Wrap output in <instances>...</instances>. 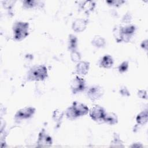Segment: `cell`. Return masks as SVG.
Returning a JSON list of instances; mask_svg holds the SVG:
<instances>
[{
    "mask_svg": "<svg viewBox=\"0 0 148 148\" xmlns=\"http://www.w3.org/2000/svg\"><path fill=\"white\" fill-rule=\"evenodd\" d=\"M89 68V62L86 61H80L77 63L76 66V72L80 76H84L88 73Z\"/></svg>",
    "mask_w": 148,
    "mask_h": 148,
    "instance_id": "10",
    "label": "cell"
},
{
    "mask_svg": "<svg viewBox=\"0 0 148 148\" xmlns=\"http://www.w3.org/2000/svg\"><path fill=\"white\" fill-rule=\"evenodd\" d=\"M119 92H120V94L124 97H129L130 95V93L128 89L125 86L121 87L120 89Z\"/></svg>",
    "mask_w": 148,
    "mask_h": 148,
    "instance_id": "25",
    "label": "cell"
},
{
    "mask_svg": "<svg viewBox=\"0 0 148 148\" xmlns=\"http://www.w3.org/2000/svg\"><path fill=\"white\" fill-rule=\"evenodd\" d=\"M48 76L47 69L43 65H35L28 71L27 78L29 81H43Z\"/></svg>",
    "mask_w": 148,
    "mask_h": 148,
    "instance_id": "2",
    "label": "cell"
},
{
    "mask_svg": "<svg viewBox=\"0 0 148 148\" xmlns=\"http://www.w3.org/2000/svg\"><path fill=\"white\" fill-rule=\"evenodd\" d=\"M29 23L24 21H16L14 23L12 29L13 37L16 40L21 41L29 34Z\"/></svg>",
    "mask_w": 148,
    "mask_h": 148,
    "instance_id": "3",
    "label": "cell"
},
{
    "mask_svg": "<svg viewBox=\"0 0 148 148\" xmlns=\"http://www.w3.org/2000/svg\"><path fill=\"white\" fill-rule=\"evenodd\" d=\"M88 108L84 104L75 101L72 105L67 108L65 112L66 117L69 120H74L79 117L83 116L88 114Z\"/></svg>",
    "mask_w": 148,
    "mask_h": 148,
    "instance_id": "1",
    "label": "cell"
},
{
    "mask_svg": "<svg viewBox=\"0 0 148 148\" xmlns=\"http://www.w3.org/2000/svg\"><path fill=\"white\" fill-rule=\"evenodd\" d=\"M71 59L73 62H79L81 60V55L76 50L71 51Z\"/></svg>",
    "mask_w": 148,
    "mask_h": 148,
    "instance_id": "21",
    "label": "cell"
},
{
    "mask_svg": "<svg viewBox=\"0 0 148 148\" xmlns=\"http://www.w3.org/2000/svg\"><path fill=\"white\" fill-rule=\"evenodd\" d=\"M95 7V2L93 1H86L81 5L80 8L84 12L89 13L92 12Z\"/></svg>",
    "mask_w": 148,
    "mask_h": 148,
    "instance_id": "14",
    "label": "cell"
},
{
    "mask_svg": "<svg viewBox=\"0 0 148 148\" xmlns=\"http://www.w3.org/2000/svg\"><path fill=\"white\" fill-rule=\"evenodd\" d=\"M35 112V108L32 106L25 107L17 111L14 115V119L17 120L27 119L31 117Z\"/></svg>",
    "mask_w": 148,
    "mask_h": 148,
    "instance_id": "6",
    "label": "cell"
},
{
    "mask_svg": "<svg viewBox=\"0 0 148 148\" xmlns=\"http://www.w3.org/2000/svg\"><path fill=\"white\" fill-rule=\"evenodd\" d=\"M113 35L117 42H121V27L116 26L113 29Z\"/></svg>",
    "mask_w": 148,
    "mask_h": 148,
    "instance_id": "23",
    "label": "cell"
},
{
    "mask_svg": "<svg viewBox=\"0 0 148 148\" xmlns=\"http://www.w3.org/2000/svg\"><path fill=\"white\" fill-rule=\"evenodd\" d=\"M88 21L84 18H77L72 23V28L76 32H81L85 30Z\"/></svg>",
    "mask_w": 148,
    "mask_h": 148,
    "instance_id": "9",
    "label": "cell"
},
{
    "mask_svg": "<svg viewBox=\"0 0 148 148\" xmlns=\"http://www.w3.org/2000/svg\"><path fill=\"white\" fill-rule=\"evenodd\" d=\"M71 89L73 94H75L83 91L86 88L85 80L78 76H76L71 82Z\"/></svg>",
    "mask_w": 148,
    "mask_h": 148,
    "instance_id": "5",
    "label": "cell"
},
{
    "mask_svg": "<svg viewBox=\"0 0 148 148\" xmlns=\"http://www.w3.org/2000/svg\"><path fill=\"white\" fill-rule=\"evenodd\" d=\"M111 147H124L123 142L122 140L120 139V135L117 133H114L113 139L110 142Z\"/></svg>",
    "mask_w": 148,
    "mask_h": 148,
    "instance_id": "18",
    "label": "cell"
},
{
    "mask_svg": "<svg viewBox=\"0 0 148 148\" xmlns=\"http://www.w3.org/2000/svg\"><path fill=\"white\" fill-rule=\"evenodd\" d=\"M142 146H143L142 145L141 143H133V144L131 146V147H142Z\"/></svg>",
    "mask_w": 148,
    "mask_h": 148,
    "instance_id": "29",
    "label": "cell"
},
{
    "mask_svg": "<svg viewBox=\"0 0 148 148\" xmlns=\"http://www.w3.org/2000/svg\"><path fill=\"white\" fill-rule=\"evenodd\" d=\"M63 116H64V112L62 110L60 109H56L53 112L52 118L55 122L58 124L62 121Z\"/></svg>",
    "mask_w": 148,
    "mask_h": 148,
    "instance_id": "19",
    "label": "cell"
},
{
    "mask_svg": "<svg viewBox=\"0 0 148 148\" xmlns=\"http://www.w3.org/2000/svg\"><path fill=\"white\" fill-rule=\"evenodd\" d=\"M114 61L112 57L106 54L103 56L99 61V66L104 68H110L113 65Z\"/></svg>",
    "mask_w": 148,
    "mask_h": 148,
    "instance_id": "11",
    "label": "cell"
},
{
    "mask_svg": "<svg viewBox=\"0 0 148 148\" xmlns=\"http://www.w3.org/2000/svg\"><path fill=\"white\" fill-rule=\"evenodd\" d=\"M106 2L110 6L119 7L121 6L123 3H124L125 1L123 0H109L106 1Z\"/></svg>",
    "mask_w": 148,
    "mask_h": 148,
    "instance_id": "24",
    "label": "cell"
},
{
    "mask_svg": "<svg viewBox=\"0 0 148 148\" xmlns=\"http://www.w3.org/2000/svg\"><path fill=\"white\" fill-rule=\"evenodd\" d=\"M91 44L97 48H102L106 45V40L102 36L95 35L91 40Z\"/></svg>",
    "mask_w": 148,
    "mask_h": 148,
    "instance_id": "13",
    "label": "cell"
},
{
    "mask_svg": "<svg viewBox=\"0 0 148 148\" xmlns=\"http://www.w3.org/2000/svg\"><path fill=\"white\" fill-rule=\"evenodd\" d=\"M40 1H28V0H25L23 2V6L24 8L26 9H31L33 8L36 6H39L40 4Z\"/></svg>",
    "mask_w": 148,
    "mask_h": 148,
    "instance_id": "20",
    "label": "cell"
},
{
    "mask_svg": "<svg viewBox=\"0 0 148 148\" xmlns=\"http://www.w3.org/2000/svg\"><path fill=\"white\" fill-rule=\"evenodd\" d=\"M140 46L142 49H143L144 50L147 51V40L146 39V40L142 41V42L140 44Z\"/></svg>",
    "mask_w": 148,
    "mask_h": 148,
    "instance_id": "28",
    "label": "cell"
},
{
    "mask_svg": "<svg viewBox=\"0 0 148 148\" xmlns=\"http://www.w3.org/2000/svg\"><path fill=\"white\" fill-rule=\"evenodd\" d=\"M131 19H132L131 14L130 13H127L123 16V17L122 18V21L124 23H130L131 21Z\"/></svg>",
    "mask_w": 148,
    "mask_h": 148,
    "instance_id": "27",
    "label": "cell"
},
{
    "mask_svg": "<svg viewBox=\"0 0 148 148\" xmlns=\"http://www.w3.org/2000/svg\"><path fill=\"white\" fill-rule=\"evenodd\" d=\"M136 29L134 25H128L125 27H121V34L131 36L134 33Z\"/></svg>",
    "mask_w": 148,
    "mask_h": 148,
    "instance_id": "17",
    "label": "cell"
},
{
    "mask_svg": "<svg viewBox=\"0 0 148 148\" xmlns=\"http://www.w3.org/2000/svg\"><path fill=\"white\" fill-rule=\"evenodd\" d=\"M104 94L103 88L97 85H94L90 87L86 92L88 98L92 101L100 99Z\"/></svg>",
    "mask_w": 148,
    "mask_h": 148,
    "instance_id": "4",
    "label": "cell"
},
{
    "mask_svg": "<svg viewBox=\"0 0 148 148\" xmlns=\"http://www.w3.org/2000/svg\"><path fill=\"white\" fill-rule=\"evenodd\" d=\"M88 113L92 120L99 121H102L106 112L102 106L99 105H94L89 110Z\"/></svg>",
    "mask_w": 148,
    "mask_h": 148,
    "instance_id": "8",
    "label": "cell"
},
{
    "mask_svg": "<svg viewBox=\"0 0 148 148\" xmlns=\"http://www.w3.org/2000/svg\"><path fill=\"white\" fill-rule=\"evenodd\" d=\"M129 67L128 61H123L118 66V70L120 73H124L127 71Z\"/></svg>",
    "mask_w": 148,
    "mask_h": 148,
    "instance_id": "22",
    "label": "cell"
},
{
    "mask_svg": "<svg viewBox=\"0 0 148 148\" xmlns=\"http://www.w3.org/2000/svg\"><path fill=\"white\" fill-rule=\"evenodd\" d=\"M77 45V37L73 35L70 34L68 37V49L71 51L75 50Z\"/></svg>",
    "mask_w": 148,
    "mask_h": 148,
    "instance_id": "16",
    "label": "cell"
},
{
    "mask_svg": "<svg viewBox=\"0 0 148 148\" xmlns=\"http://www.w3.org/2000/svg\"><path fill=\"white\" fill-rule=\"evenodd\" d=\"M102 121L108 124L114 125L117 123L118 117L117 114L113 112H107L105 113Z\"/></svg>",
    "mask_w": 148,
    "mask_h": 148,
    "instance_id": "12",
    "label": "cell"
},
{
    "mask_svg": "<svg viewBox=\"0 0 148 148\" xmlns=\"http://www.w3.org/2000/svg\"><path fill=\"white\" fill-rule=\"evenodd\" d=\"M53 143L52 138L48 134L45 129H42L39 132L38 140L37 145L39 147H47L50 146Z\"/></svg>",
    "mask_w": 148,
    "mask_h": 148,
    "instance_id": "7",
    "label": "cell"
},
{
    "mask_svg": "<svg viewBox=\"0 0 148 148\" xmlns=\"http://www.w3.org/2000/svg\"><path fill=\"white\" fill-rule=\"evenodd\" d=\"M148 120V112L146 109L139 113L136 117V121L139 125H145Z\"/></svg>",
    "mask_w": 148,
    "mask_h": 148,
    "instance_id": "15",
    "label": "cell"
},
{
    "mask_svg": "<svg viewBox=\"0 0 148 148\" xmlns=\"http://www.w3.org/2000/svg\"><path fill=\"white\" fill-rule=\"evenodd\" d=\"M138 95L139 98L144 99H147V91L145 90H140L138 91Z\"/></svg>",
    "mask_w": 148,
    "mask_h": 148,
    "instance_id": "26",
    "label": "cell"
}]
</instances>
